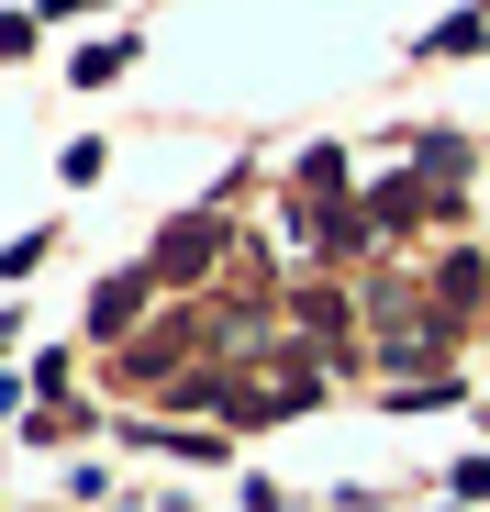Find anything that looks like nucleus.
I'll return each mask as SVG.
<instances>
[{
  "label": "nucleus",
  "mask_w": 490,
  "mask_h": 512,
  "mask_svg": "<svg viewBox=\"0 0 490 512\" xmlns=\"http://www.w3.org/2000/svg\"><path fill=\"white\" fill-rule=\"evenodd\" d=\"M123 67H134V45H123V34H101V45H78V56H67V78H78V90H112Z\"/></svg>",
  "instance_id": "nucleus-1"
},
{
  "label": "nucleus",
  "mask_w": 490,
  "mask_h": 512,
  "mask_svg": "<svg viewBox=\"0 0 490 512\" xmlns=\"http://www.w3.org/2000/svg\"><path fill=\"white\" fill-rule=\"evenodd\" d=\"M212 212H190V223H168V245H156V268H201V256H212Z\"/></svg>",
  "instance_id": "nucleus-2"
},
{
  "label": "nucleus",
  "mask_w": 490,
  "mask_h": 512,
  "mask_svg": "<svg viewBox=\"0 0 490 512\" xmlns=\"http://www.w3.org/2000/svg\"><path fill=\"white\" fill-rule=\"evenodd\" d=\"M134 301H145V279H101V301H90V323H101V334H123V323H134Z\"/></svg>",
  "instance_id": "nucleus-3"
},
{
  "label": "nucleus",
  "mask_w": 490,
  "mask_h": 512,
  "mask_svg": "<svg viewBox=\"0 0 490 512\" xmlns=\"http://www.w3.org/2000/svg\"><path fill=\"white\" fill-rule=\"evenodd\" d=\"M446 490H457V501H490V457H468V468H446Z\"/></svg>",
  "instance_id": "nucleus-4"
},
{
  "label": "nucleus",
  "mask_w": 490,
  "mask_h": 512,
  "mask_svg": "<svg viewBox=\"0 0 490 512\" xmlns=\"http://www.w3.org/2000/svg\"><path fill=\"white\" fill-rule=\"evenodd\" d=\"M45 12H90V0H45Z\"/></svg>",
  "instance_id": "nucleus-5"
}]
</instances>
